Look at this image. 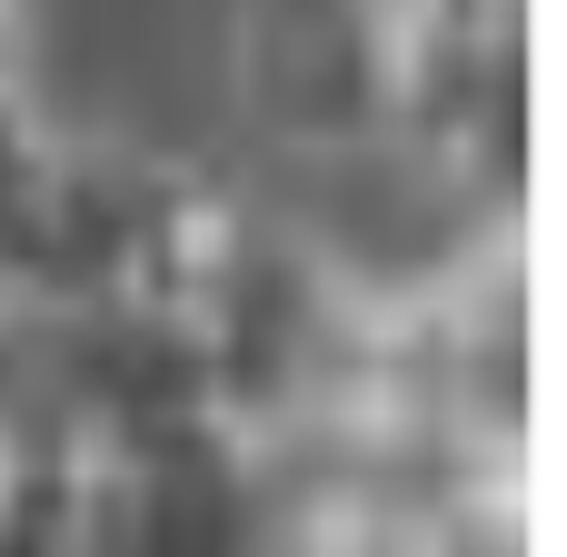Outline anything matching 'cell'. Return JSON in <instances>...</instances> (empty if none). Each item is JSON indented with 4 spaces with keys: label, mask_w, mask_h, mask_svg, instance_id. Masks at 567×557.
<instances>
[{
    "label": "cell",
    "mask_w": 567,
    "mask_h": 557,
    "mask_svg": "<svg viewBox=\"0 0 567 557\" xmlns=\"http://www.w3.org/2000/svg\"><path fill=\"white\" fill-rule=\"evenodd\" d=\"M239 90L269 140L299 159H389V70L379 0H249Z\"/></svg>",
    "instance_id": "6da1fadb"
},
{
    "label": "cell",
    "mask_w": 567,
    "mask_h": 557,
    "mask_svg": "<svg viewBox=\"0 0 567 557\" xmlns=\"http://www.w3.org/2000/svg\"><path fill=\"white\" fill-rule=\"evenodd\" d=\"M0 557H90L70 439L0 409Z\"/></svg>",
    "instance_id": "7a4b0ae2"
},
{
    "label": "cell",
    "mask_w": 567,
    "mask_h": 557,
    "mask_svg": "<svg viewBox=\"0 0 567 557\" xmlns=\"http://www.w3.org/2000/svg\"><path fill=\"white\" fill-rule=\"evenodd\" d=\"M0 100H30V10L0 0Z\"/></svg>",
    "instance_id": "3957f363"
}]
</instances>
